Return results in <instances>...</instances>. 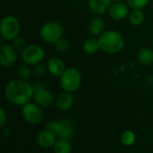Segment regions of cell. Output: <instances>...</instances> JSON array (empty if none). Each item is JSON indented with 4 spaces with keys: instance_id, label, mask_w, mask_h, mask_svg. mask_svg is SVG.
<instances>
[{
    "instance_id": "obj_1",
    "label": "cell",
    "mask_w": 153,
    "mask_h": 153,
    "mask_svg": "<svg viewBox=\"0 0 153 153\" xmlns=\"http://www.w3.org/2000/svg\"><path fill=\"white\" fill-rule=\"evenodd\" d=\"M33 85L27 81L18 79L10 80L4 87L5 99L12 104L16 106H24L33 98Z\"/></svg>"
},
{
    "instance_id": "obj_2",
    "label": "cell",
    "mask_w": 153,
    "mask_h": 153,
    "mask_svg": "<svg viewBox=\"0 0 153 153\" xmlns=\"http://www.w3.org/2000/svg\"><path fill=\"white\" fill-rule=\"evenodd\" d=\"M100 50L108 55H116L120 53L126 45L123 34L115 30H105L99 37Z\"/></svg>"
},
{
    "instance_id": "obj_3",
    "label": "cell",
    "mask_w": 153,
    "mask_h": 153,
    "mask_svg": "<svg viewBox=\"0 0 153 153\" xmlns=\"http://www.w3.org/2000/svg\"><path fill=\"white\" fill-rule=\"evenodd\" d=\"M64 36V28L56 21H48L39 28L40 39L46 44H54Z\"/></svg>"
},
{
    "instance_id": "obj_4",
    "label": "cell",
    "mask_w": 153,
    "mask_h": 153,
    "mask_svg": "<svg viewBox=\"0 0 153 153\" xmlns=\"http://www.w3.org/2000/svg\"><path fill=\"white\" fill-rule=\"evenodd\" d=\"M22 30L20 21L12 14L4 16L0 22V34L2 39L6 41H12L20 36Z\"/></svg>"
},
{
    "instance_id": "obj_5",
    "label": "cell",
    "mask_w": 153,
    "mask_h": 153,
    "mask_svg": "<svg viewBox=\"0 0 153 153\" xmlns=\"http://www.w3.org/2000/svg\"><path fill=\"white\" fill-rule=\"evenodd\" d=\"M60 85L64 91L73 93L79 90L82 84V77L81 72L75 67H68L59 77Z\"/></svg>"
},
{
    "instance_id": "obj_6",
    "label": "cell",
    "mask_w": 153,
    "mask_h": 153,
    "mask_svg": "<svg viewBox=\"0 0 153 153\" xmlns=\"http://www.w3.org/2000/svg\"><path fill=\"white\" fill-rule=\"evenodd\" d=\"M48 130L52 131L59 139L69 140L73 137L75 126L73 121L69 119H63L60 121H50L47 124Z\"/></svg>"
},
{
    "instance_id": "obj_7",
    "label": "cell",
    "mask_w": 153,
    "mask_h": 153,
    "mask_svg": "<svg viewBox=\"0 0 153 153\" xmlns=\"http://www.w3.org/2000/svg\"><path fill=\"white\" fill-rule=\"evenodd\" d=\"M46 56L43 48L38 44H29L22 51L21 57L23 64L30 66L41 64Z\"/></svg>"
},
{
    "instance_id": "obj_8",
    "label": "cell",
    "mask_w": 153,
    "mask_h": 153,
    "mask_svg": "<svg viewBox=\"0 0 153 153\" xmlns=\"http://www.w3.org/2000/svg\"><path fill=\"white\" fill-rule=\"evenodd\" d=\"M34 95L33 99L37 105L42 108H48L56 103V98L54 94L48 91L44 84L42 83H35L33 85Z\"/></svg>"
},
{
    "instance_id": "obj_9",
    "label": "cell",
    "mask_w": 153,
    "mask_h": 153,
    "mask_svg": "<svg viewBox=\"0 0 153 153\" xmlns=\"http://www.w3.org/2000/svg\"><path fill=\"white\" fill-rule=\"evenodd\" d=\"M39 105L29 102L22 106V114L24 120L30 125H39L43 119V112Z\"/></svg>"
},
{
    "instance_id": "obj_10",
    "label": "cell",
    "mask_w": 153,
    "mask_h": 153,
    "mask_svg": "<svg viewBox=\"0 0 153 153\" xmlns=\"http://www.w3.org/2000/svg\"><path fill=\"white\" fill-rule=\"evenodd\" d=\"M17 51L12 44L4 43L0 48V65L3 68H11L17 62Z\"/></svg>"
},
{
    "instance_id": "obj_11",
    "label": "cell",
    "mask_w": 153,
    "mask_h": 153,
    "mask_svg": "<svg viewBox=\"0 0 153 153\" xmlns=\"http://www.w3.org/2000/svg\"><path fill=\"white\" fill-rule=\"evenodd\" d=\"M131 8L126 3L113 2L108 11L109 17L114 21H122L128 18Z\"/></svg>"
},
{
    "instance_id": "obj_12",
    "label": "cell",
    "mask_w": 153,
    "mask_h": 153,
    "mask_svg": "<svg viewBox=\"0 0 153 153\" xmlns=\"http://www.w3.org/2000/svg\"><path fill=\"white\" fill-rule=\"evenodd\" d=\"M48 73H49L54 77H60L66 69L65 63L59 57L52 56L47 62Z\"/></svg>"
},
{
    "instance_id": "obj_13",
    "label": "cell",
    "mask_w": 153,
    "mask_h": 153,
    "mask_svg": "<svg viewBox=\"0 0 153 153\" xmlns=\"http://www.w3.org/2000/svg\"><path fill=\"white\" fill-rule=\"evenodd\" d=\"M56 138L57 136L56 135L55 133H53L50 130L46 129V130L40 131L38 134L36 141H37V143L40 147L44 149H49L51 147H54V145L56 144L57 141Z\"/></svg>"
},
{
    "instance_id": "obj_14",
    "label": "cell",
    "mask_w": 153,
    "mask_h": 153,
    "mask_svg": "<svg viewBox=\"0 0 153 153\" xmlns=\"http://www.w3.org/2000/svg\"><path fill=\"white\" fill-rule=\"evenodd\" d=\"M87 4L93 14L101 16L108 13L112 4V0H87Z\"/></svg>"
},
{
    "instance_id": "obj_15",
    "label": "cell",
    "mask_w": 153,
    "mask_h": 153,
    "mask_svg": "<svg viewBox=\"0 0 153 153\" xmlns=\"http://www.w3.org/2000/svg\"><path fill=\"white\" fill-rule=\"evenodd\" d=\"M88 31L91 37H99L105 31V22L101 16H93L88 23Z\"/></svg>"
},
{
    "instance_id": "obj_16",
    "label": "cell",
    "mask_w": 153,
    "mask_h": 153,
    "mask_svg": "<svg viewBox=\"0 0 153 153\" xmlns=\"http://www.w3.org/2000/svg\"><path fill=\"white\" fill-rule=\"evenodd\" d=\"M56 105L58 109L62 111L68 110L72 108L74 105V97L72 93L67 91L61 92L56 98Z\"/></svg>"
},
{
    "instance_id": "obj_17",
    "label": "cell",
    "mask_w": 153,
    "mask_h": 153,
    "mask_svg": "<svg viewBox=\"0 0 153 153\" xmlns=\"http://www.w3.org/2000/svg\"><path fill=\"white\" fill-rule=\"evenodd\" d=\"M82 50L87 55H95L100 50V45L99 39L95 37H90L82 42Z\"/></svg>"
},
{
    "instance_id": "obj_18",
    "label": "cell",
    "mask_w": 153,
    "mask_h": 153,
    "mask_svg": "<svg viewBox=\"0 0 153 153\" xmlns=\"http://www.w3.org/2000/svg\"><path fill=\"white\" fill-rule=\"evenodd\" d=\"M137 59L143 65H152L153 64V49L150 48H141L137 54Z\"/></svg>"
},
{
    "instance_id": "obj_19",
    "label": "cell",
    "mask_w": 153,
    "mask_h": 153,
    "mask_svg": "<svg viewBox=\"0 0 153 153\" xmlns=\"http://www.w3.org/2000/svg\"><path fill=\"white\" fill-rule=\"evenodd\" d=\"M129 22L134 26H140L144 22L145 20V14L143 12V10L138 9H132L129 16H128Z\"/></svg>"
},
{
    "instance_id": "obj_20",
    "label": "cell",
    "mask_w": 153,
    "mask_h": 153,
    "mask_svg": "<svg viewBox=\"0 0 153 153\" xmlns=\"http://www.w3.org/2000/svg\"><path fill=\"white\" fill-rule=\"evenodd\" d=\"M54 152L55 153H71L72 144L70 143L69 140L59 139L54 145Z\"/></svg>"
},
{
    "instance_id": "obj_21",
    "label": "cell",
    "mask_w": 153,
    "mask_h": 153,
    "mask_svg": "<svg viewBox=\"0 0 153 153\" xmlns=\"http://www.w3.org/2000/svg\"><path fill=\"white\" fill-rule=\"evenodd\" d=\"M17 74H18V77L20 79L24 80V81H28L31 77V75L33 74V71L30 68V65H28L26 64H22L19 66Z\"/></svg>"
},
{
    "instance_id": "obj_22",
    "label": "cell",
    "mask_w": 153,
    "mask_h": 153,
    "mask_svg": "<svg viewBox=\"0 0 153 153\" xmlns=\"http://www.w3.org/2000/svg\"><path fill=\"white\" fill-rule=\"evenodd\" d=\"M135 134L133 131L131 130H126L125 131L122 135H121V143L125 146H131L135 142Z\"/></svg>"
},
{
    "instance_id": "obj_23",
    "label": "cell",
    "mask_w": 153,
    "mask_h": 153,
    "mask_svg": "<svg viewBox=\"0 0 153 153\" xmlns=\"http://www.w3.org/2000/svg\"><path fill=\"white\" fill-rule=\"evenodd\" d=\"M131 9L143 10L151 2V0H126Z\"/></svg>"
},
{
    "instance_id": "obj_24",
    "label": "cell",
    "mask_w": 153,
    "mask_h": 153,
    "mask_svg": "<svg viewBox=\"0 0 153 153\" xmlns=\"http://www.w3.org/2000/svg\"><path fill=\"white\" fill-rule=\"evenodd\" d=\"M53 46H54V48H55L58 52H62V53L67 52V51L70 49V47H71L70 42H69L66 39H65L64 37L61 38L60 39H58L56 43H54Z\"/></svg>"
},
{
    "instance_id": "obj_25",
    "label": "cell",
    "mask_w": 153,
    "mask_h": 153,
    "mask_svg": "<svg viewBox=\"0 0 153 153\" xmlns=\"http://www.w3.org/2000/svg\"><path fill=\"white\" fill-rule=\"evenodd\" d=\"M12 46L16 49V51H22L26 48V41L22 36H18L13 40L11 41Z\"/></svg>"
},
{
    "instance_id": "obj_26",
    "label": "cell",
    "mask_w": 153,
    "mask_h": 153,
    "mask_svg": "<svg viewBox=\"0 0 153 153\" xmlns=\"http://www.w3.org/2000/svg\"><path fill=\"white\" fill-rule=\"evenodd\" d=\"M32 71H33L34 75H36L38 77H42L48 73V68H47V65H44L42 64H39V65H36L33 66Z\"/></svg>"
},
{
    "instance_id": "obj_27",
    "label": "cell",
    "mask_w": 153,
    "mask_h": 153,
    "mask_svg": "<svg viewBox=\"0 0 153 153\" xmlns=\"http://www.w3.org/2000/svg\"><path fill=\"white\" fill-rule=\"evenodd\" d=\"M7 122V116L3 108H0V127H4Z\"/></svg>"
},
{
    "instance_id": "obj_28",
    "label": "cell",
    "mask_w": 153,
    "mask_h": 153,
    "mask_svg": "<svg viewBox=\"0 0 153 153\" xmlns=\"http://www.w3.org/2000/svg\"><path fill=\"white\" fill-rule=\"evenodd\" d=\"M3 134L4 135V136H8V135H10L11 134V130H10V128H8V127H3Z\"/></svg>"
},
{
    "instance_id": "obj_29",
    "label": "cell",
    "mask_w": 153,
    "mask_h": 153,
    "mask_svg": "<svg viewBox=\"0 0 153 153\" xmlns=\"http://www.w3.org/2000/svg\"><path fill=\"white\" fill-rule=\"evenodd\" d=\"M113 2H123V0H112Z\"/></svg>"
},
{
    "instance_id": "obj_30",
    "label": "cell",
    "mask_w": 153,
    "mask_h": 153,
    "mask_svg": "<svg viewBox=\"0 0 153 153\" xmlns=\"http://www.w3.org/2000/svg\"><path fill=\"white\" fill-rule=\"evenodd\" d=\"M152 48H153V39H152Z\"/></svg>"
},
{
    "instance_id": "obj_31",
    "label": "cell",
    "mask_w": 153,
    "mask_h": 153,
    "mask_svg": "<svg viewBox=\"0 0 153 153\" xmlns=\"http://www.w3.org/2000/svg\"><path fill=\"white\" fill-rule=\"evenodd\" d=\"M152 4H153V0H152Z\"/></svg>"
}]
</instances>
